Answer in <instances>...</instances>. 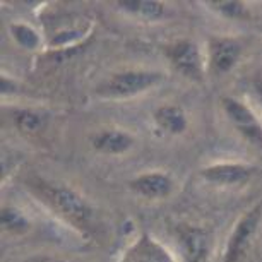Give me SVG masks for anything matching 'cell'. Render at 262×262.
I'll return each instance as SVG.
<instances>
[{
	"mask_svg": "<svg viewBox=\"0 0 262 262\" xmlns=\"http://www.w3.org/2000/svg\"><path fill=\"white\" fill-rule=\"evenodd\" d=\"M128 189L146 201H163L175 190V179L163 170H147L132 177Z\"/></svg>",
	"mask_w": 262,
	"mask_h": 262,
	"instance_id": "8",
	"label": "cell"
},
{
	"mask_svg": "<svg viewBox=\"0 0 262 262\" xmlns=\"http://www.w3.org/2000/svg\"><path fill=\"white\" fill-rule=\"evenodd\" d=\"M117 9L146 23H158L170 17V7L156 0H118Z\"/></svg>",
	"mask_w": 262,
	"mask_h": 262,
	"instance_id": "13",
	"label": "cell"
},
{
	"mask_svg": "<svg viewBox=\"0 0 262 262\" xmlns=\"http://www.w3.org/2000/svg\"><path fill=\"white\" fill-rule=\"evenodd\" d=\"M166 58L177 72L189 81L202 82L206 77L207 63L199 43L190 38H180L166 47Z\"/></svg>",
	"mask_w": 262,
	"mask_h": 262,
	"instance_id": "4",
	"label": "cell"
},
{
	"mask_svg": "<svg viewBox=\"0 0 262 262\" xmlns=\"http://www.w3.org/2000/svg\"><path fill=\"white\" fill-rule=\"evenodd\" d=\"M26 187L39 204L57 220L81 236H91L96 230V209L86 195L71 185L50 182L41 177L26 179Z\"/></svg>",
	"mask_w": 262,
	"mask_h": 262,
	"instance_id": "1",
	"label": "cell"
},
{
	"mask_svg": "<svg viewBox=\"0 0 262 262\" xmlns=\"http://www.w3.org/2000/svg\"><path fill=\"white\" fill-rule=\"evenodd\" d=\"M12 122L23 134L33 136L41 132L48 123V112L38 108H17L12 112Z\"/></svg>",
	"mask_w": 262,
	"mask_h": 262,
	"instance_id": "14",
	"label": "cell"
},
{
	"mask_svg": "<svg viewBox=\"0 0 262 262\" xmlns=\"http://www.w3.org/2000/svg\"><path fill=\"white\" fill-rule=\"evenodd\" d=\"M165 79L163 72L151 69H127L112 74L96 88V95L103 100H132L152 88L160 86Z\"/></svg>",
	"mask_w": 262,
	"mask_h": 262,
	"instance_id": "2",
	"label": "cell"
},
{
	"mask_svg": "<svg viewBox=\"0 0 262 262\" xmlns=\"http://www.w3.org/2000/svg\"><path fill=\"white\" fill-rule=\"evenodd\" d=\"M118 262H177L175 257L160 240L147 231L137 236L127 247Z\"/></svg>",
	"mask_w": 262,
	"mask_h": 262,
	"instance_id": "10",
	"label": "cell"
},
{
	"mask_svg": "<svg viewBox=\"0 0 262 262\" xmlns=\"http://www.w3.org/2000/svg\"><path fill=\"white\" fill-rule=\"evenodd\" d=\"M250 86H252V93H254L255 100L259 101V105L262 106V71L255 72L250 79Z\"/></svg>",
	"mask_w": 262,
	"mask_h": 262,
	"instance_id": "19",
	"label": "cell"
},
{
	"mask_svg": "<svg viewBox=\"0 0 262 262\" xmlns=\"http://www.w3.org/2000/svg\"><path fill=\"white\" fill-rule=\"evenodd\" d=\"M244 55V43L238 38L214 34L207 39V71L212 76H226L238 66Z\"/></svg>",
	"mask_w": 262,
	"mask_h": 262,
	"instance_id": "6",
	"label": "cell"
},
{
	"mask_svg": "<svg viewBox=\"0 0 262 262\" xmlns=\"http://www.w3.org/2000/svg\"><path fill=\"white\" fill-rule=\"evenodd\" d=\"M262 225V201L255 202L238 217L225 244L223 262H242L249 252L255 233Z\"/></svg>",
	"mask_w": 262,
	"mask_h": 262,
	"instance_id": "3",
	"label": "cell"
},
{
	"mask_svg": "<svg viewBox=\"0 0 262 262\" xmlns=\"http://www.w3.org/2000/svg\"><path fill=\"white\" fill-rule=\"evenodd\" d=\"M152 120L158 128H161L165 134L170 136H182L189 128V117H187L185 110L173 103H163V105L156 106L152 112Z\"/></svg>",
	"mask_w": 262,
	"mask_h": 262,
	"instance_id": "12",
	"label": "cell"
},
{
	"mask_svg": "<svg viewBox=\"0 0 262 262\" xmlns=\"http://www.w3.org/2000/svg\"><path fill=\"white\" fill-rule=\"evenodd\" d=\"M177 240L184 262H209L211 236L204 226L182 223L177 226Z\"/></svg>",
	"mask_w": 262,
	"mask_h": 262,
	"instance_id": "9",
	"label": "cell"
},
{
	"mask_svg": "<svg viewBox=\"0 0 262 262\" xmlns=\"http://www.w3.org/2000/svg\"><path fill=\"white\" fill-rule=\"evenodd\" d=\"M50 262H71V260H66V259H55V260H50Z\"/></svg>",
	"mask_w": 262,
	"mask_h": 262,
	"instance_id": "20",
	"label": "cell"
},
{
	"mask_svg": "<svg viewBox=\"0 0 262 262\" xmlns=\"http://www.w3.org/2000/svg\"><path fill=\"white\" fill-rule=\"evenodd\" d=\"M17 91H19V82L14 77L9 76L7 72H4L2 77H0V93H2V96H12Z\"/></svg>",
	"mask_w": 262,
	"mask_h": 262,
	"instance_id": "18",
	"label": "cell"
},
{
	"mask_svg": "<svg viewBox=\"0 0 262 262\" xmlns=\"http://www.w3.org/2000/svg\"><path fill=\"white\" fill-rule=\"evenodd\" d=\"M255 175V166L242 161H220L202 166L199 177L214 187H238L247 184Z\"/></svg>",
	"mask_w": 262,
	"mask_h": 262,
	"instance_id": "7",
	"label": "cell"
},
{
	"mask_svg": "<svg viewBox=\"0 0 262 262\" xmlns=\"http://www.w3.org/2000/svg\"><path fill=\"white\" fill-rule=\"evenodd\" d=\"M9 33L14 41L17 43L19 47L24 48L28 52H33V50H38L41 47V34H39L36 29H34L31 24L28 23H12L9 26Z\"/></svg>",
	"mask_w": 262,
	"mask_h": 262,
	"instance_id": "17",
	"label": "cell"
},
{
	"mask_svg": "<svg viewBox=\"0 0 262 262\" xmlns=\"http://www.w3.org/2000/svg\"><path fill=\"white\" fill-rule=\"evenodd\" d=\"M0 226L9 235H26L31 230V221L17 207L4 206L2 214H0Z\"/></svg>",
	"mask_w": 262,
	"mask_h": 262,
	"instance_id": "16",
	"label": "cell"
},
{
	"mask_svg": "<svg viewBox=\"0 0 262 262\" xmlns=\"http://www.w3.org/2000/svg\"><path fill=\"white\" fill-rule=\"evenodd\" d=\"M91 147L105 156H122L136 146V137L123 128H101L90 137Z\"/></svg>",
	"mask_w": 262,
	"mask_h": 262,
	"instance_id": "11",
	"label": "cell"
},
{
	"mask_svg": "<svg viewBox=\"0 0 262 262\" xmlns=\"http://www.w3.org/2000/svg\"><path fill=\"white\" fill-rule=\"evenodd\" d=\"M221 108H223L231 127L238 132L242 139L262 151V120L252 110V106L247 105L244 100H238V98L223 96Z\"/></svg>",
	"mask_w": 262,
	"mask_h": 262,
	"instance_id": "5",
	"label": "cell"
},
{
	"mask_svg": "<svg viewBox=\"0 0 262 262\" xmlns=\"http://www.w3.org/2000/svg\"><path fill=\"white\" fill-rule=\"evenodd\" d=\"M204 6L228 21H249L252 17L250 7L240 0H207Z\"/></svg>",
	"mask_w": 262,
	"mask_h": 262,
	"instance_id": "15",
	"label": "cell"
}]
</instances>
